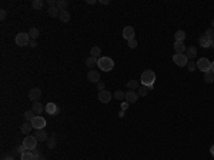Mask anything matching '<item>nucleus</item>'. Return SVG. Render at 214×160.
I'll use <instances>...</instances> for the list:
<instances>
[{
	"mask_svg": "<svg viewBox=\"0 0 214 160\" xmlns=\"http://www.w3.org/2000/svg\"><path fill=\"white\" fill-rule=\"evenodd\" d=\"M141 84H144V86L148 87V90H151V89H154V82H156V73L153 72V70H146V72H143L141 73Z\"/></svg>",
	"mask_w": 214,
	"mask_h": 160,
	"instance_id": "nucleus-1",
	"label": "nucleus"
},
{
	"mask_svg": "<svg viewBox=\"0 0 214 160\" xmlns=\"http://www.w3.org/2000/svg\"><path fill=\"white\" fill-rule=\"evenodd\" d=\"M97 66L100 67V70L103 72H110L113 67H114V60L109 56H104V57H99V62H97Z\"/></svg>",
	"mask_w": 214,
	"mask_h": 160,
	"instance_id": "nucleus-2",
	"label": "nucleus"
},
{
	"mask_svg": "<svg viewBox=\"0 0 214 160\" xmlns=\"http://www.w3.org/2000/svg\"><path fill=\"white\" fill-rule=\"evenodd\" d=\"M14 41H16V45L19 46V47H25V46L30 45V36L29 33H23L20 32L19 34H16V39H14Z\"/></svg>",
	"mask_w": 214,
	"mask_h": 160,
	"instance_id": "nucleus-3",
	"label": "nucleus"
},
{
	"mask_svg": "<svg viewBox=\"0 0 214 160\" xmlns=\"http://www.w3.org/2000/svg\"><path fill=\"white\" fill-rule=\"evenodd\" d=\"M197 69L200 70V72H203V73H207V72H210L211 70V62L206 57L200 59V60L197 62Z\"/></svg>",
	"mask_w": 214,
	"mask_h": 160,
	"instance_id": "nucleus-4",
	"label": "nucleus"
},
{
	"mask_svg": "<svg viewBox=\"0 0 214 160\" xmlns=\"http://www.w3.org/2000/svg\"><path fill=\"white\" fill-rule=\"evenodd\" d=\"M23 144H25V147L27 149L29 152H32V150H34V149L37 147V139L34 137V136L25 137V140H23Z\"/></svg>",
	"mask_w": 214,
	"mask_h": 160,
	"instance_id": "nucleus-5",
	"label": "nucleus"
},
{
	"mask_svg": "<svg viewBox=\"0 0 214 160\" xmlns=\"http://www.w3.org/2000/svg\"><path fill=\"white\" fill-rule=\"evenodd\" d=\"M173 62H174V64H177V66H180V67H183V66H187V63H189V59L185 57V54L176 53L173 56Z\"/></svg>",
	"mask_w": 214,
	"mask_h": 160,
	"instance_id": "nucleus-6",
	"label": "nucleus"
},
{
	"mask_svg": "<svg viewBox=\"0 0 214 160\" xmlns=\"http://www.w3.org/2000/svg\"><path fill=\"white\" fill-rule=\"evenodd\" d=\"M44 110L47 115L50 116H57L59 115V111H60V109H59V106L56 104V103H47L44 107Z\"/></svg>",
	"mask_w": 214,
	"mask_h": 160,
	"instance_id": "nucleus-7",
	"label": "nucleus"
},
{
	"mask_svg": "<svg viewBox=\"0 0 214 160\" xmlns=\"http://www.w3.org/2000/svg\"><path fill=\"white\" fill-rule=\"evenodd\" d=\"M32 124L36 130H40V129H44L46 126V120L41 117V116H34L33 120H32Z\"/></svg>",
	"mask_w": 214,
	"mask_h": 160,
	"instance_id": "nucleus-8",
	"label": "nucleus"
},
{
	"mask_svg": "<svg viewBox=\"0 0 214 160\" xmlns=\"http://www.w3.org/2000/svg\"><path fill=\"white\" fill-rule=\"evenodd\" d=\"M87 79H89V82H91V83H100V73L97 70L91 69V70H89V73H87Z\"/></svg>",
	"mask_w": 214,
	"mask_h": 160,
	"instance_id": "nucleus-9",
	"label": "nucleus"
},
{
	"mask_svg": "<svg viewBox=\"0 0 214 160\" xmlns=\"http://www.w3.org/2000/svg\"><path fill=\"white\" fill-rule=\"evenodd\" d=\"M134 34H136V32H134V27H132V26H126L123 29V37L127 41L134 39Z\"/></svg>",
	"mask_w": 214,
	"mask_h": 160,
	"instance_id": "nucleus-10",
	"label": "nucleus"
},
{
	"mask_svg": "<svg viewBox=\"0 0 214 160\" xmlns=\"http://www.w3.org/2000/svg\"><path fill=\"white\" fill-rule=\"evenodd\" d=\"M40 96H41V90L39 87H33V89L29 92V99L32 102H39Z\"/></svg>",
	"mask_w": 214,
	"mask_h": 160,
	"instance_id": "nucleus-11",
	"label": "nucleus"
},
{
	"mask_svg": "<svg viewBox=\"0 0 214 160\" xmlns=\"http://www.w3.org/2000/svg\"><path fill=\"white\" fill-rule=\"evenodd\" d=\"M99 100H100V103H109L111 100V93L107 92L106 89H104V90H100L99 92Z\"/></svg>",
	"mask_w": 214,
	"mask_h": 160,
	"instance_id": "nucleus-12",
	"label": "nucleus"
},
{
	"mask_svg": "<svg viewBox=\"0 0 214 160\" xmlns=\"http://www.w3.org/2000/svg\"><path fill=\"white\" fill-rule=\"evenodd\" d=\"M139 93H136L134 90H130V92H127L126 93V102L127 103H136L137 100H139Z\"/></svg>",
	"mask_w": 214,
	"mask_h": 160,
	"instance_id": "nucleus-13",
	"label": "nucleus"
},
{
	"mask_svg": "<svg viewBox=\"0 0 214 160\" xmlns=\"http://www.w3.org/2000/svg\"><path fill=\"white\" fill-rule=\"evenodd\" d=\"M185 57L189 59V60H193L194 57H197V47H194V46H190L185 49Z\"/></svg>",
	"mask_w": 214,
	"mask_h": 160,
	"instance_id": "nucleus-14",
	"label": "nucleus"
},
{
	"mask_svg": "<svg viewBox=\"0 0 214 160\" xmlns=\"http://www.w3.org/2000/svg\"><path fill=\"white\" fill-rule=\"evenodd\" d=\"M34 137L37 139V142H47V133H46L44 129H40V130H36L34 133Z\"/></svg>",
	"mask_w": 214,
	"mask_h": 160,
	"instance_id": "nucleus-15",
	"label": "nucleus"
},
{
	"mask_svg": "<svg viewBox=\"0 0 214 160\" xmlns=\"http://www.w3.org/2000/svg\"><path fill=\"white\" fill-rule=\"evenodd\" d=\"M198 43H200V46H201V47H204V49H207V47H211V40L206 36V34L200 36V39H198Z\"/></svg>",
	"mask_w": 214,
	"mask_h": 160,
	"instance_id": "nucleus-16",
	"label": "nucleus"
},
{
	"mask_svg": "<svg viewBox=\"0 0 214 160\" xmlns=\"http://www.w3.org/2000/svg\"><path fill=\"white\" fill-rule=\"evenodd\" d=\"M185 49H187V47L184 46V41H176V43H174V50H176V53L184 54Z\"/></svg>",
	"mask_w": 214,
	"mask_h": 160,
	"instance_id": "nucleus-17",
	"label": "nucleus"
},
{
	"mask_svg": "<svg viewBox=\"0 0 214 160\" xmlns=\"http://www.w3.org/2000/svg\"><path fill=\"white\" fill-rule=\"evenodd\" d=\"M32 127H33V124H32V122H25V123L21 124L20 131H21V133H23V135H29L30 131H32Z\"/></svg>",
	"mask_w": 214,
	"mask_h": 160,
	"instance_id": "nucleus-18",
	"label": "nucleus"
},
{
	"mask_svg": "<svg viewBox=\"0 0 214 160\" xmlns=\"http://www.w3.org/2000/svg\"><path fill=\"white\" fill-rule=\"evenodd\" d=\"M32 110H33V113L36 116L40 115L41 111H43V104H41V103H39V102H34L33 106H32Z\"/></svg>",
	"mask_w": 214,
	"mask_h": 160,
	"instance_id": "nucleus-19",
	"label": "nucleus"
},
{
	"mask_svg": "<svg viewBox=\"0 0 214 160\" xmlns=\"http://www.w3.org/2000/svg\"><path fill=\"white\" fill-rule=\"evenodd\" d=\"M59 19H60V21H62V23H67V21L70 20V13L67 12V10H62V12H60V16H59Z\"/></svg>",
	"mask_w": 214,
	"mask_h": 160,
	"instance_id": "nucleus-20",
	"label": "nucleus"
},
{
	"mask_svg": "<svg viewBox=\"0 0 214 160\" xmlns=\"http://www.w3.org/2000/svg\"><path fill=\"white\" fill-rule=\"evenodd\" d=\"M47 13H49L50 17H59L60 16V10L57 9V6H53V7H49V10H47Z\"/></svg>",
	"mask_w": 214,
	"mask_h": 160,
	"instance_id": "nucleus-21",
	"label": "nucleus"
},
{
	"mask_svg": "<svg viewBox=\"0 0 214 160\" xmlns=\"http://www.w3.org/2000/svg\"><path fill=\"white\" fill-rule=\"evenodd\" d=\"M43 6H44V2H43V0H33V2H32V9H33V10H41Z\"/></svg>",
	"mask_w": 214,
	"mask_h": 160,
	"instance_id": "nucleus-22",
	"label": "nucleus"
},
{
	"mask_svg": "<svg viewBox=\"0 0 214 160\" xmlns=\"http://www.w3.org/2000/svg\"><path fill=\"white\" fill-rule=\"evenodd\" d=\"M56 6H57V9L60 12H62V10H67L69 2H67V0H57V2H56Z\"/></svg>",
	"mask_w": 214,
	"mask_h": 160,
	"instance_id": "nucleus-23",
	"label": "nucleus"
},
{
	"mask_svg": "<svg viewBox=\"0 0 214 160\" xmlns=\"http://www.w3.org/2000/svg\"><path fill=\"white\" fill-rule=\"evenodd\" d=\"M139 87H140V84H139L137 80H128L127 82V89L128 90H139Z\"/></svg>",
	"mask_w": 214,
	"mask_h": 160,
	"instance_id": "nucleus-24",
	"label": "nucleus"
},
{
	"mask_svg": "<svg viewBox=\"0 0 214 160\" xmlns=\"http://www.w3.org/2000/svg\"><path fill=\"white\" fill-rule=\"evenodd\" d=\"M100 54H101V50H100L99 46H93L90 49V56H93V57H100Z\"/></svg>",
	"mask_w": 214,
	"mask_h": 160,
	"instance_id": "nucleus-25",
	"label": "nucleus"
},
{
	"mask_svg": "<svg viewBox=\"0 0 214 160\" xmlns=\"http://www.w3.org/2000/svg\"><path fill=\"white\" fill-rule=\"evenodd\" d=\"M97 62H99V59H97V57H93V56H90V57L86 60V66L91 69V67H94V66L97 64Z\"/></svg>",
	"mask_w": 214,
	"mask_h": 160,
	"instance_id": "nucleus-26",
	"label": "nucleus"
},
{
	"mask_svg": "<svg viewBox=\"0 0 214 160\" xmlns=\"http://www.w3.org/2000/svg\"><path fill=\"white\" fill-rule=\"evenodd\" d=\"M39 34H40V30L37 29V27H32V29H30L29 36H30V39H32V40H36L37 37H39Z\"/></svg>",
	"mask_w": 214,
	"mask_h": 160,
	"instance_id": "nucleus-27",
	"label": "nucleus"
},
{
	"mask_svg": "<svg viewBox=\"0 0 214 160\" xmlns=\"http://www.w3.org/2000/svg\"><path fill=\"white\" fill-rule=\"evenodd\" d=\"M174 36H176V41H184V39H185V32H184V30H177Z\"/></svg>",
	"mask_w": 214,
	"mask_h": 160,
	"instance_id": "nucleus-28",
	"label": "nucleus"
},
{
	"mask_svg": "<svg viewBox=\"0 0 214 160\" xmlns=\"http://www.w3.org/2000/svg\"><path fill=\"white\" fill-rule=\"evenodd\" d=\"M46 143H47V149H54L56 144H57V142H56V137L53 136V137H49Z\"/></svg>",
	"mask_w": 214,
	"mask_h": 160,
	"instance_id": "nucleus-29",
	"label": "nucleus"
},
{
	"mask_svg": "<svg viewBox=\"0 0 214 160\" xmlns=\"http://www.w3.org/2000/svg\"><path fill=\"white\" fill-rule=\"evenodd\" d=\"M204 82L208 83V84L214 82V74L211 73V72H207V73H204Z\"/></svg>",
	"mask_w": 214,
	"mask_h": 160,
	"instance_id": "nucleus-30",
	"label": "nucleus"
},
{
	"mask_svg": "<svg viewBox=\"0 0 214 160\" xmlns=\"http://www.w3.org/2000/svg\"><path fill=\"white\" fill-rule=\"evenodd\" d=\"M113 97H114L116 100H123V99H126V93H124L123 90H116Z\"/></svg>",
	"mask_w": 214,
	"mask_h": 160,
	"instance_id": "nucleus-31",
	"label": "nucleus"
},
{
	"mask_svg": "<svg viewBox=\"0 0 214 160\" xmlns=\"http://www.w3.org/2000/svg\"><path fill=\"white\" fill-rule=\"evenodd\" d=\"M147 93H148V87L144 86V84H141V86L139 87V96L144 97V96H147Z\"/></svg>",
	"mask_w": 214,
	"mask_h": 160,
	"instance_id": "nucleus-32",
	"label": "nucleus"
},
{
	"mask_svg": "<svg viewBox=\"0 0 214 160\" xmlns=\"http://www.w3.org/2000/svg\"><path fill=\"white\" fill-rule=\"evenodd\" d=\"M20 160H34L33 152H26V153H23V154L20 156Z\"/></svg>",
	"mask_w": 214,
	"mask_h": 160,
	"instance_id": "nucleus-33",
	"label": "nucleus"
},
{
	"mask_svg": "<svg viewBox=\"0 0 214 160\" xmlns=\"http://www.w3.org/2000/svg\"><path fill=\"white\" fill-rule=\"evenodd\" d=\"M32 152H33V157H34V160H46V157L43 156V154H41V153L39 152V150H37V149H34V150H32Z\"/></svg>",
	"mask_w": 214,
	"mask_h": 160,
	"instance_id": "nucleus-34",
	"label": "nucleus"
},
{
	"mask_svg": "<svg viewBox=\"0 0 214 160\" xmlns=\"http://www.w3.org/2000/svg\"><path fill=\"white\" fill-rule=\"evenodd\" d=\"M33 117H34L33 110H27V111H25V119H26V122H32V120H33Z\"/></svg>",
	"mask_w": 214,
	"mask_h": 160,
	"instance_id": "nucleus-35",
	"label": "nucleus"
},
{
	"mask_svg": "<svg viewBox=\"0 0 214 160\" xmlns=\"http://www.w3.org/2000/svg\"><path fill=\"white\" fill-rule=\"evenodd\" d=\"M187 70H189V72L197 70V63H194L193 60H189V63H187Z\"/></svg>",
	"mask_w": 214,
	"mask_h": 160,
	"instance_id": "nucleus-36",
	"label": "nucleus"
},
{
	"mask_svg": "<svg viewBox=\"0 0 214 160\" xmlns=\"http://www.w3.org/2000/svg\"><path fill=\"white\" fill-rule=\"evenodd\" d=\"M204 34H206V36L208 37L210 40H214V29H213V27H211V29H207Z\"/></svg>",
	"mask_w": 214,
	"mask_h": 160,
	"instance_id": "nucleus-37",
	"label": "nucleus"
},
{
	"mask_svg": "<svg viewBox=\"0 0 214 160\" xmlns=\"http://www.w3.org/2000/svg\"><path fill=\"white\" fill-rule=\"evenodd\" d=\"M127 45H128L130 49H136V47H137V40H136V39H132V40L127 41Z\"/></svg>",
	"mask_w": 214,
	"mask_h": 160,
	"instance_id": "nucleus-38",
	"label": "nucleus"
},
{
	"mask_svg": "<svg viewBox=\"0 0 214 160\" xmlns=\"http://www.w3.org/2000/svg\"><path fill=\"white\" fill-rule=\"evenodd\" d=\"M17 153H20V156L21 154H23V153H26V152H29V150H27V149L25 147V144H21V146H19V147H17V150H16Z\"/></svg>",
	"mask_w": 214,
	"mask_h": 160,
	"instance_id": "nucleus-39",
	"label": "nucleus"
},
{
	"mask_svg": "<svg viewBox=\"0 0 214 160\" xmlns=\"http://www.w3.org/2000/svg\"><path fill=\"white\" fill-rule=\"evenodd\" d=\"M128 106H130V103H127V102H124V103H121V110L123 111H126L128 109Z\"/></svg>",
	"mask_w": 214,
	"mask_h": 160,
	"instance_id": "nucleus-40",
	"label": "nucleus"
},
{
	"mask_svg": "<svg viewBox=\"0 0 214 160\" xmlns=\"http://www.w3.org/2000/svg\"><path fill=\"white\" fill-rule=\"evenodd\" d=\"M4 19H6V10L2 9V10H0V20H4Z\"/></svg>",
	"mask_w": 214,
	"mask_h": 160,
	"instance_id": "nucleus-41",
	"label": "nucleus"
},
{
	"mask_svg": "<svg viewBox=\"0 0 214 160\" xmlns=\"http://www.w3.org/2000/svg\"><path fill=\"white\" fill-rule=\"evenodd\" d=\"M46 3L49 4V7H53V6H56V2H54V0H47Z\"/></svg>",
	"mask_w": 214,
	"mask_h": 160,
	"instance_id": "nucleus-42",
	"label": "nucleus"
},
{
	"mask_svg": "<svg viewBox=\"0 0 214 160\" xmlns=\"http://www.w3.org/2000/svg\"><path fill=\"white\" fill-rule=\"evenodd\" d=\"M30 47H32V49L37 47V41H36V40H32V41H30Z\"/></svg>",
	"mask_w": 214,
	"mask_h": 160,
	"instance_id": "nucleus-43",
	"label": "nucleus"
},
{
	"mask_svg": "<svg viewBox=\"0 0 214 160\" xmlns=\"http://www.w3.org/2000/svg\"><path fill=\"white\" fill-rule=\"evenodd\" d=\"M97 87H99V92L100 90H104V83H101V82L97 83Z\"/></svg>",
	"mask_w": 214,
	"mask_h": 160,
	"instance_id": "nucleus-44",
	"label": "nucleus"
},
{
	"mask_svg": "<svg viewBox=\"0 0 214 160\" xmlns=\"http://www.w3.org/2000/svg\"><path fill=\"white\" fill-rule=\"evenodd\" d=\"M109 3H110L109 0H100V4H104V6H106V4H109Z\"/></svg>",
	"mask_w": 214,
	"mask_h": 160,
	"instance_id": "nucleus-45",
	"label": "nucleus"
},
{
	"mask_svg": "<svg viewBox=\"0 0 214 160\" xmlns=\"http://www.w3.org/2000/svg\"><path fill=\"white\" fill-rule=\"evenodd\" d=\"M97 2L96 0H87V4H96Z\"/></svg>",
	"mask_w": 214,
	"mask_h": 160,
	"instance_id": "nucleus-46",
	"label": "nucleus"
},
{
	"mask_svg": "<svg viewBox=\"0 0 214 160\" xmlns=\"http://www.w3.org/2000/svg\"><path fill=\"white\" fill-rule=\"evenodd\" d=\"M210 153H211V154H213V156H214V144H213V146H211V147H210Z\"/></svg>",
	"mask_w": 214,
	"mask_h": 160,
	"instance_id": "nucleus-47",
	"label": "nucleus"
},
{
	"mask_svg": "<svg viewBox=\"0 0 214 160\" xmlns=\"http://www.w3.org/2000/svg\"><path fill=\"white\" fill-rule=\"evenodd\" d=\"M210 72H211V73H213V74H214V62H213V63H211V70H210Z\"/></svg>",
	"mask_w": 214,
	"mask_h": 160,
	"instance_id": "nucleus-48",
	"label": "nucleus"
},
{
	"mask_svg": "<svg viewBox=\"0 0 214 160\" xmlns=\"http://www.w3.org/2000/svg\"><path fill=\"white\" fill-rule=\"evenodd\" d=\"M4 160H14V159H13L12 156H10V157H6V159H4Z\"/></svg>",
	"mask_w": 214,
	"mask_h": 160,
	"instance_id": "nucleus-49",
	"label": "nucleus"
},
{
	"mask_svg": "<svg viewBox=\"0 0 214 160\" xmlns=\"http://www.w3.org/2000/svg\"><path fill=\"white\" fill-rule=\"evenodd\" d=\"M211 47L214 49V40H211Z\"/></svg>",
	"mask_w": 214,
	"mask_h": 160,
	"instance_id": "nucleus-50",
	"label": "nucleus"
},
{
	"mask_svg": "<svg viewBox=\"0 0 214 160\" xmlns=\"http://www.w3.org/2000/svg\"><path fill=\"white\" fill-rule=\"evenodd\" d=\"M211 26H213V29H214V20H213V21H211Z\"/></svg>",
	"mask_w": 214,
	"mask_h": 160,
	"instance_id": "nucleus-51",
	"label": "nucleus"
}]
</instances>
